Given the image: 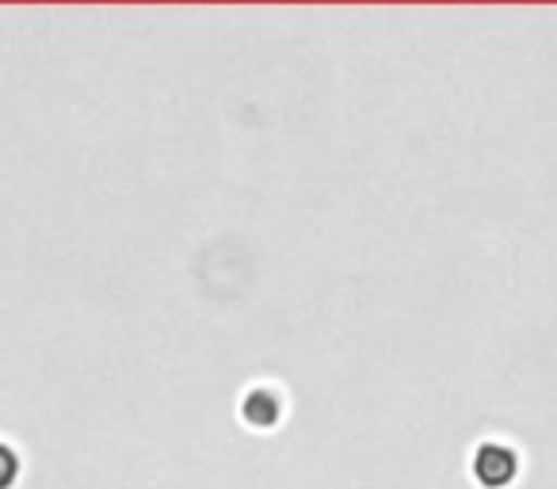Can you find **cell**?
<instances>
[{
  "label": "cell",
  "mask_w": 557,
  "mask_h": 489,
  "mask_svg": "<svg viewBox=\"0 0 557 489\" xmlns=\"http://www.w3.org/2000/svg\"><path fill=\"white\" fill-rule=\"evenodd\" d=\"M12 474H16V459H12V451H9V448H0V489L9 486Z\"/></svg>",
  "instance_id": "obj_1"
}]
</instances>
